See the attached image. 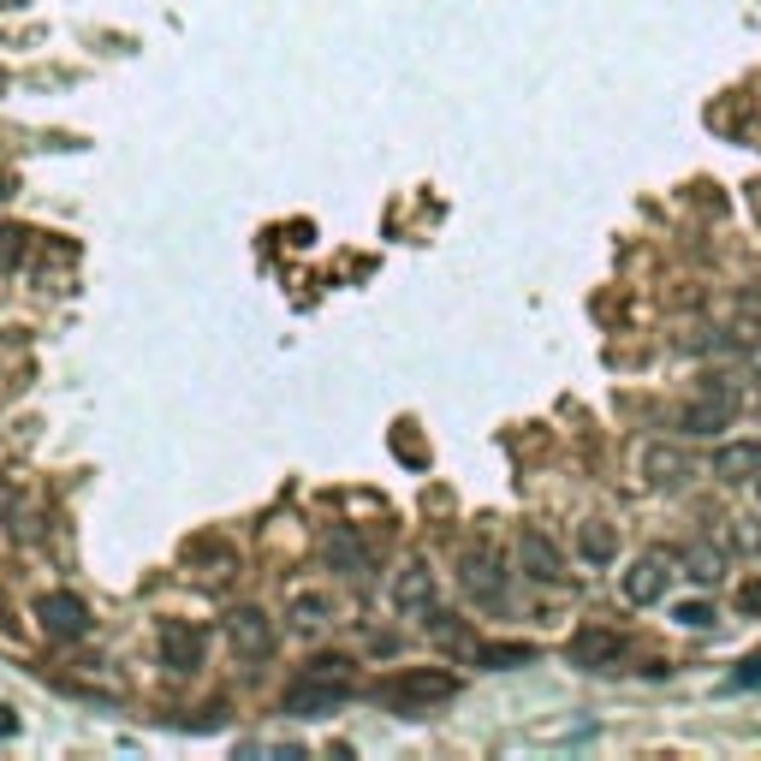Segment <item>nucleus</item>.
<instances>
[{
    "instance_id": "f257e3e1",
    "label": "nucleus",
    "mask_w": 761,
    "mask_h": 761,
    "mask_svg": "<svg viewBox=\"0 0 761 761\" xmlns=\"http://www.w3.org/2000/svg\"><path fill=\"white\" fill-rule=\"evenodd\" d=\"M459 696V679L452 672H434V666H417V672H399L375 691V702H387L393 714H429L434 702H452Z\"/></svg>"
},
{
    "instance_id": "6e6552de",
    "label": "nucleus",
    "mask_w": 761,
    "mask_h": 761,
    "mask_svg": "<svg viewBox=\"0 0 761 761\" xmlns=\"http://www.w3.org/2000/svg\"><path fill=\"white\" fill-rule=\"evenodd\" d=\"M666 583H672V560H666V553H642V560L625 571V602L649 607V602H661V595H666Z\"/></svg>"
},
{
    "instance_id": "f8f14e48",
    "label": "nucleus",
    "mask_w": 761,
    "mask_h": 761,
    "mask_svg": "<svg viewBox=\"0 0 761 761\" xmlns=\"http://www.w3.org/2000/svg\"><path fill=\"white\" fill-rule=\"evenodd\" d=\"M565 654H571V666H613L625 654V642H619V631H577L565 642Z\"/></svg>"
},
{
    "instance_id": "412c9836",
    "label": "nucleus",
    "mask_w": 761,
    "mask_h": 761,
    "mask_svg": "<svg viewBox=\"0 0 761 761\" xmlns=\"http://www.w3.org/2000/svg\"><path fill=\"white\" fill-rule=\"evenodd\" d=\"M726 541H731L738 553H750V560H761V523H756V518H731V523H726Z\"/></svg>"
},
{
    "instance_id": "0eeeda50",
    "label": "nucleus",
    "mask_w": 761,
    "mask_h": 761,
    "mask_svg": "<svg viewBox=\"0 0 761 761\" xmlns=\"http://www.w3.org/2000/svg\"><path fill=\"white\" fill-rule=\"evenodd\" d=\"M459 571H464V589H471L482 607H500L506 602V571H500V560H494V548H471L459 560Z\"/></svg>"
},
{
    "instance_id": "b1692460",
    "label": "nucleus",
    "mask_w": 761,
    "mask_h": 761,
    "mask_svg": "<svg viewBox=\"0 0 761 761\" xmlns=\"http://www.w3.org/2000/svg\"><path fill=\"white\" fill-rule=\"evenodd\" d=\"M750 684H761V654L738 661V672H731V691H750Z\"/></svg>"
},
{
    "instance_id": "f03ea898",
    "label": "nucleus",
    "mask_w": 761,
    "mask_h": 761,
    "mask_svg": "<svg viewBox=\"0 0 761 761\" xmlns=\"http://www.w3.org/2000/svg\"><path fill=\"white\" fill-rule=\"evenodd\" d=\"M731 411H738V393H731L726 380H708L691 405L672 411V422H679L684 434H714V429H726V422H731Z\"/></svg>"
},
{
    "instance_id": "7ed1b4c3",
    "label": "nucleus",
    "mask_w": 761,
    "mask_h": 761,
    "mask_svg": "<svg viewBox=\"0 0 761 761\" xmlns=\"http://www.w3.org/2000/svg\"><path fill=\"white\" fill-rule=\"evenodd\" d=\"M387 595H393V613H399V619H411V625L429 619V607H434V571H429V560H405L399 571H393Z\"/></svg>"
},
{
    "instance_id": "4468645a",
    "label": "nucleus",
    "mask_w": 761,
    "mask_h": 761,
    "mask_svg": "<svg viewBox=\"0 0 761 761\" xmlns=\"http://www.w3.org/2000/svg\"><path fill=\"white\" fill-rule=\"evenodd\" d=\"M286 619H291V631H321V625L333 619V602L328 595H316V589H304V595H291V607H286Z\"/></svg>"
},
{
    "instance_id": "4be33fe9",
    "label": "nucleus",
    "mask_w": 761,
    "mask_h": 761,
    "mask_svg": "<svg viewBox=\"0 0 761 761\" xmlns=\"http://www.w3.org/2000/svg\"><path fill=\"white\" fill-rule=\"evenodd\" d=\"M672 619H679L684 631H708V625L720 619V613H714L708 602H679V607H672Z\"/></svg>"
},
{
    "instance_id": "423d86ee",
    "label": "nucleus",
    "mask_w": 761,
    "mask_h": 761,
    "mask_svg": "<svg viewBox=\"0 0 761 761\" xmlns=\"http://www.w3.org/2000/svg\"><path fill=\"white\" fill-rule=\"evenodd\" d=\"M227 642L239 661H262V654L274 649V619L262 607H232L227 613Z\"/></svg>"
},
{
    "instance_id": "39448f33",
    "label": "nucleus",
    "mask_w": 761,
    "mask_h": 761,
    "mask_svg": "<svg viewBox=\"0 0 761 761\" xmlns=\"http://www.w3.org/2000/svg\"><path fill=\"white\" fill-rule=\"evenodd\" d=\"M345 696H351V684H328V679H310V672H298V684L286 691L280 708L291 714V720H321V714H333Z\"/></svg>"
},
{
    "instance_id": "a878e982",
    "label": "nucleus",
    "mask_w": 761,
    "mask_h": 761,
    "mask_svg": "<svg viewBox=\"0 0 761 761\" xmlns=\"http://www.w3.org/2000/svg\"><path fill=\"white\" fill-rule=\"evenodd\" d=\"M12 731H19V720H12V708L0 702V738H12Z\"/></svg>"
},
{
    "instance_id": "c85d7f7f",
    "label": "nucleus",
    "mask_w": 761,
    "mask_h": 761,
    "mask_svg": "<svg viewBox=\"0 0 761 761\" xmlns=\"http://www.w3.org/2000/svg\"><path fill=\"white\" fill-rule=\"evenodd\" d=\"M756 494H761V476H756Z\"/></svg>"
},
{
    "instance_id": "393cba45",
    "label": "nucleus",
    "mask_w": 761,
    "mask_h": 761,
    "mask_svg": "<svg viewBox=\"0 0 761 761\" xmlns=\"http://www.w3.org/2000/svg\"><path fill=\"white\" fill-rule=\"evenodd\" d=\"M743 613H761V583H750V589H743Z\"/></svg>"
},
{
    "instance_id": "f3484780",
    "label": "nucleus",
    "mask_w": 761,
    "mask_h": 761,
    "mask_svg": "<svg viewBox=\"0 0 761 761\" xmlns=\"http://www.w3.org/2000/svg\"><path fill=\"white\" fill-rule=\"evenodd\" d=\"M422 631H429V642H434V649H476V642H471V631H464V619H452V613H441V607H429V619H422Z\"/></svg>"
},
{
    "instance_id": "9d476101",
    "label": "nucleus",
    "mask_w": 761,
    "mask_h": 761,
    "mask_svg": "<svg viewBox=\"0 0 761 761\" xmlns=\"http://www.w3.org/2000/svg\"><path fill=\"white\" fill-rule=\"evenodd\" d=\"M518 565H523V577H536V583H560L565 577V560H560V548H553L541 530H523L518 536Z\"/></svg>"
},
{
    "instance_id": "aec40b11",
    "label": "nucleus",
    "mask_w": 761,
    "mask_h": 761,
    "mask_svg": "<svg viewBox=\"0 0 761 761\" xmlns=\"http://www.w3.org/2000/svg\"><path fill=\"white\" fill-rule=\"evenodd\" d=\"M679 565H684V577H696V583H720V565H726V553H714V548H684L679 553Z\"/></svg>"
},
{
    "instance_id": "dca6fc26",
    "label": "nucleus",
    "mask_w": 761,
    "mask_h": 761,
    "mask_svg": "<svg viewBox=\"0 0 761 761\" xmlns=\"http://www.w3.org/2000/svg\"><path fill=\"white\" fill-rule=\"evenodd\" d=\"M684 471H691V459H684L679 446H661V441L642 446V476H649V482H679Z\"/></svg>"
},
{
    "instance_id": "1a4fd4ad",
    "label": "nucleus",
    "mask_w": 761,
    "mask_h": 761,
    "mask_svg": "<svg viewBox=\"0 0 761 761\" xmlns=\"http://www.w3.org/2000/svg\"><path fill=\"white\" fill-rule=\"evenodd\" d=\"M161 661H167L173 672H197L202 666V631L185 619H167L161 625Z\"/></svg>"
},
{
    "instance_id": "2eb2a0df",
    "label": "nucleus",
    "mask_w": 761,
    "mask_h": 761,
    "mask_svg": "<svg viewBox=\"0 0 761 761\" xmlns=\"http://www.w3.org/2000/svg\"><path fill=\"white\" fill-rule=\"evenodd\" d=\"M476 661L488 666V672L530 666V661H536V642H476Z\"/></svg>"
},
{
    "instance_id": "a211bd4d",
    "label": "nucleus",
    "mask_w": 761,
    "mask_h": 761,
    "mask_svg": "<svg viewBox=\"0 0 761 761\" xmlns=\"http://www.w3.org/2000/svg\"><path fill=\"white\" fill-rule=\"evenodd\" d=\"M190 565H202L197 571L202 583H227L232 577V553L221 548V541H197V548H190Z\"/></svg>"
},
{
    "instance_id": "9b49d317",
    "label": "nucleus",
    "mask_w": 761,
    "mask_h": 761,
    "mask_svg": "<svg viewBox=\"0 0 761 761\" xmlns=\"http://www.w3.org/2000/svg\"><path fill=\"white\" fill-rule=\"evenodd\" d=\"M328 565L340 571V577H351V583H370V548L357 541V530H333L328 536Z\"/></svg>"
},
{
    "instance_id": "5701e85b",
    "label": "nucleus",
    "mask_w": 761,
    "mask_h": 761,
    "mask_svg": "<svg viewBox=\"0 0 761 761\" xmlns=\"http://www.w3.org/2000/svg\"><path fill=\"white\" fill-rule=\"evenodd\" d=\"M19 262H24V232L0 227V268H19Z\"/></svg>"
},
{
    "instance_id": "bb28decb",
    "label": "nucleus",
    "mask_w": 761,
    "mask_h": 761,
    "mask_svg": "<svg viewBox=\"0 0 761 761\" xmlns=\"http://www.w3.org/2000/svg\"><path fill=\"white\" fill-rule=\"evenodd\" d=\"M0 7H24V0H0Z\"/></svg>"
},
{
    "instance_id": "20e7f679",
    "label": "nucleus",
    "mask_w": 761,
    "mask_h": 761,
    "mask_svg": "<svg viewBox=\"0 0 761 761\" xmlns=\"http://www.w3.org/2000/svg\"><path fill=\"white\" fill-rule=\"evenodd\" d=\"M36 619H42V631H48L54 642H78V637H90V607H84L71 589L42 595V602H36Z\"/></svg>"
},
{
    "instance_id": "cd10ccee",
    "label": "nucleus",
    "mask_w": 761,
    "mask_h": 761,
    "mask_svg": "<svg viewBox=\"0 0 761 761\" xmlns=\"http://www.w3.org/2000/svg\"><path fill=\"white\" fill-rule=\"evenodd\" d=\"M0 197H7V173H0Z\"/></svg>"
},
{
    "instance_id": "ddd939ff",
    "label": "nucleus",
    "mask_w": 761,
    "mask_h": 761,
    "mask_svg": "<svg viewBox=\"0 0 761 761\" xmlns=\"http://www.w3.org/2000/svg\"><path fill=\"white\" fill-rule=\"evenodd\" d=\"M714 476L720 482H756L761 476V441H731L714 452Z\"/></svg>"
},
{
    "instance_id": "6ab92c4d",
    "label": "nucleus",
    "mask_w": 761,
    "mask_h": 761,
    "mask_svg": "<svg viewBox=\"0 0 761 761\" xmlns=\"http://www.w3.org/2000/svg\"><path fill=\"white\" fill-rule=\"evenodd\" d=\"M577 553H583V560H595V565H607L613 560V553H619V536H613L607 530V523H583V530H577Z\"/></svg>"
}]
</instances>
